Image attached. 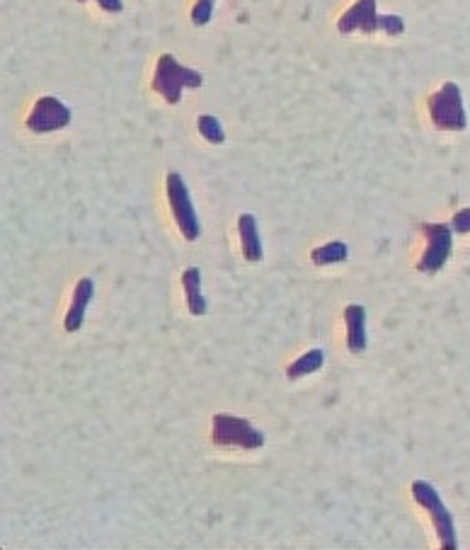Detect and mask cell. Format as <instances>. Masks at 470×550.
<instances>
[{"instance_id":"1","label":"cell","mask_w":470,"mask_h":550,"mask_svg":"<svg viewBox=\"0 0 470 550\" xmlns=\"http://www.w3.org/2000/svg\"><path fill=\"white\" fill-rule=\"evenodd\" d=\"M337 30L342 34H352L357 30L364 34H374L381 30L391 34V37H398V34L405 32V20L400 15H378L376 0H357V3L340 17Z\"/></svg>"},{"instance_id":"2","label":"cell","mask_w":470,"mask_h":550,"mask_svg":"<svg viewBox=\"0 0 470 550\" xmlns=\"http://www.w3.org/2000/svg\"><path fill=\"white\" fill-rule=\"evenodd\" d=\"M204 76L194 68L182 66L173 54H163L158 59L156 76H153V90L165 97L168 105H177L182 100L185 88H202Z\"/></svg>"},{"instance_id":"3","label":"cell","mask_w":470,"mask_h":550,"mask_svg":"<svg viewBox=\"0 0 470 550\" xmlns=\"http://www.w3.org/2000/svg\"><path fill=\"white\" fill-rule=\"evenodd\" d=\"M410 492H412V497H415V502L420 504L422 509H427L429 519H432V524H434V531H437L439 546L444 550H456L458 538H456L454 517H451V512L446 509V504H444V500H441L437 488H434L432 483H427V480H415Z\"/></svg>"},{"instance_id":"4","label":"cell","mask_w":470,"mask_h":550,"mask_svg":"<svg viewBox=\"0 0 470 550\" xmlns=\"http://www.w3.org/2000/svg\"><path fill=\"white\" fill-rule=\"evenodd\" d=\"M211 441L221 449H245L255 451L265 446V434L257 427H252L250 420L235 415H221L214 417V429H211Z\"/></svg>"},{"instance_id":"5","label":"cell","mask_w":470,"mask_h":550,"mask_svg":"<svg viewBox=\"0 0 470 550\" xmlns=\"http://www.w3.org/2000/svg\"><path fill=\"white\" fill-rule=\"evenodd\" d=\"M429 117H432V124L441 131H463L468 126V114L466 107H463V93L461 88L449 80L427 100Z\"/></svg>"},{"instance_id":"6","label":"cell","mask_w":470,"mask_h":550,"mask_svg":"<svg viewBox=\"0 0 470 550\" xmlns=\"http://www.w3.org/2000/svg\"><path fill=\"white\" fill-rule=\"evenodd\" d=\"M165 192H168L170 209H173V216L177 221V228H180L182 238L197 240L202 236V223H199L197 211H194V202L189 197L187 182L182 180L180 173H170L168 180H165Z\"/></svg>"},{"instance_id":"7","label":"cell","mask_w":470,"mask_h":550,"mask_svg":"<svg viewBox=\"0 0 470 550\" xmlns=\"http://www.w3.org/2000/svg\"><path fill=\"white\" fill-rule=\"evenodd\" d=\"M422 236L427 238V250L420 260V272L437 274L449 262L454 250V226L449 223H422Z\"/></svg>"},{"instance_id":"8","label":"cell","mask_w":470,"mask_h":550,"mask_svg":"<svg viewBox=\"0 0 470 550\" xmlns=\"http://www.w3.org/2000/svg\"><path fill=\"white\" fill-rule=\"evenodd\" d=\"M71 119V107L63 105L59 97L44 95L39 97L37 105L32 107L30 117H27V129H32L34 134H51V131L66 129L71 124Z\"/></svg>"},{"instance_id":"9","label":"cell","mask_w":470,"mask_h":550,"mask_svg":"<svg viewBox=\"0 0 470 550\" xmlns=\"http://www.w3.org/2000/svg\"><path fill=\"white\" fill-rule=\"evenodd\" d=\"M93 299H95V282L90 277H83L76 284L71 308H68L66 320H63V328H66V332H78L80 328H83L85 311H88Z\"/></svg>"},{"instance_id":"10","label":"cell","mask_w":470,"mask_h":550,"mask_svg":"<svg viewBox=\"0 0 470 550\" xmlns=\"http://www.w3.org/2000/svg\"><path fill=\"white\" fill-rule=\"evenodd\" d=\"M347 323V347L352 354H364L369 337H366V308L359 303H349L345 308Z\"/></svg>"},{"instance_id":"11","label":"cell","mask_w":470,"mask_h":550,"mask_svg":"<svg viewBox=\"0 0 470 550\" xmlns=\"http://www.w3.org/2000/svg\"><path fill=\"white\" fill-rule=\"evenodd\" d=\"M238 233H240V248H243V257L248 262H260L265 255V245L260 238V226L252 214H243L238 219Z\"/></svg>"},{"instance_id":"12","label":"cell","mask_w":470,"mask_h":550,"mask_svg":"<svg viewBox=\"0 0 470 550\" xmlns=\"http://www.w3.org/2000/svg\"><path fill=\"white\" fill-rule=\"evenodd\" d=\"M182 286H185L187 311L192 315H206L209 303L202 294V272H199V267H189L182 272Z\"/></svg>"},{"instance_id":"13","label":"cell","mask_w":470,"mask_h":550,"mask_svg":"<svg viewBox=\"0 0 470 550\" xmlns=\"http://www.w3.org/2000/svg\"><path fill=\"white\" fill-rule=\"evenodd\" d=\"M323 364H325L323 349H311V352H306L303 357H298L296 362L286 369V376H289V381H298V378L311 376V374H315V371L323 369Z\"/></svg>"},{"instance_id":"14","label":"cell","mask_w":470,"mask_h":550,"mask_svg":"<svg viewBox=\"0 0 470 550\" xmlns=\"http://www.w3.org/2000/svg\"><path fill=\"white\" fill-rule=\"evenodd\" d=\"M347 257H349V245L340 243V240H335V243L320 245V248H315L311 252V260H313L315 267L342 265V262H347Z\"/></svg>"},{"instance_id":"15","label":"cell","mask_w":470,"mask_h":550,"mask_svg":"<svg viewBox=\"0 0 470 550\" xmlns=\"http://www.w3.org/2000/svg\"><path fill=\"white\" fill-rule=\"evenodd\" d=\"M197 129L206 141L216 143V146L226 141V131H223L221 122L214 117V114H202V117L197 119Z\"/></svg>"},{"instance_id":"16","label":"cell","mask_w":470,"mask_h":550,"mask_svg":"<svg viewBox=\"0 0 470 550\" xmlns=\"http://www.w3.org/2000/svg\"><path fill=\"white\" fill-rule=\"evenodd\" d=\"M214 5L216 0H197V5H194L192 10V22L197 27H204L211 22V15H214Z\"/></svg>"},{"instance_id":"17","label":"cell","mask_w":470,"mask_h":550,"mask_svg":"<svg viewBox=\"0 0 470 550\" xmlns=\"http://www.w3.org/2000/svg\"><path fill=\"white\" fill-rule=\"evenodd\" d=\"M451 226H454L456 233H470V206L468 209L456 211L454 221H451Z\"/></svg>"},{"instance_id":"18","label":"cell","mask_w":470,"mask_h":550,"mask_svg":"<svg viewBox=\"0 0 470 550\" xmlns=\"http://www.w3.org/2000/svg\"><path fill=\"white\" fill-rule=\"evenodd\" d=\"M78 3H85V0H78ZM95 3H100V8L107 13H122L124 10L122 0H95Z\"/></svg>"}]
</instances>
